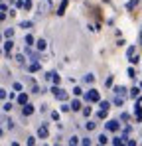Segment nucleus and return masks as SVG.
Returning a JSON list of instances; mask_svg holds the SVG:
<instances>
[{
    "mask_svg": "<svg viewBox=\"0 0 142 146\" xmlns=\"http://www.w3.org/2000/svg\"><path fill=\"white\" fill-rule=\"evenodd\" d=\"M51 93H53V97L57 99V101H61V103H63V101H67V93H65L63 89H59L57 85H55V87L51 89Z\"/></svg>",
    "mask_w": 142,
    "mask_h": 146,
    "instance_id": "obj_1",
    "label": "nucleus"
},
{
    "mask_svg": "<svg viewBox=\"0 0 142 146\" xmlns=\"http://www.w3.org/2000/svg\"><path fill=\"white\" fill-rule=\"evenodd\" d=\"M85 99H87L89 103H99V101H101V95H99V91H97V89H91V91L85 95Z\"/></svg>",
    "mask_w": 142,
    "mask_h": 146,
    "instance_id": "obj_2",
    "label": "nucleus"
},
{
    "mask_svg": "<svg viewBox=\"0 0 142 146\" xmlns=\"http://www.w3.org/2000/svg\"><path fill=\"white\" fill-rule=\"evenodd\" d=\"M118 126H120V124H118V121H109L107 124H105V128H107V130H111V132H117Z\"/></svg>",
    "mask_w": 142,
    "mask_h": 146,
    "instance_id": "obj_3",
    "label": "nucleus"
},
{
    "mask_svg": "<svg viewBox=\"0 0 142 146\" xmlns=\"http://www.w3.org/2000/svg\"><path fill=\"white\" fill-rule=\"evenodd\" d=\"M32 113H34V105H30V103L22 105V115H24V117H30Z\"/></svg>",
    "mask_w": 142,
    "mask_h": 146,
    "instance_id": "obj_4",
    "label": "nucleus"
},
{
    "mask_svg": "<svg viewBox=\"0 0 142 146\" xmlns=\"http://www.w3.org/2000/svg\"><path fill=\"white\" fill-rule=\"evenodd\" d=\"M47 136H49V132H47V126H46V124H42V126L38 128V138H42V140H44V138H47Z\"/></svg>",
    "mask_w": 142,
    "mask_h": 146,
    "instance_id": "obj_5",
    "label": "nucleus"
},
{
    "mask_svg": "<svg viewBox=\"0 0 142 146\" xmlns=\"http://www.w3.org/2000/svg\"><path fill=\"white\" fill-rule=\"evenodd\" d=\"M12 48H14V42H12V38H8V40L4 42V51L8 53V57H10V51H12Z\"/></svg>",
    "mask_w": 142,
    "mask_h": 146,
    "instance_id": "obj_6",
    "label": "nucleus"
},
{
    "mask_svg": "<svg viewBox=\"0 0 142 146\" xmlns=\"http://www.w3.org/2000/svg\"><path fill=\"white\" fill-rule=\"evenodd\" d=\"M46 77H47V79H51V81H53V83H55V85H59V81H61V77H59V75H57V73H55V71L47 73Z\"/></svg>",
    "mask_w": 142,
    "mask_h": 146,
    "instance_id": "obj_7",
    "label": "nucleus"
},
{
    "mask_svg": "<svg viewBox=\"0 0 142 146\" xmlns=\"http://www.w3.org/2000/svg\"><path fill=\"white\" fill-rule=\"evenodd\" d=\"M65 10H67V0H61L59 8H57V16H63V14H65Z\"/></svg>",
    "mask_w": 142,
    "mask_h": 146,
    "instance_id": "obj_8",
    "label": "nucleus"
},
{
    "mask_svg": "<svg viewBox=\"0 0 142 146\" xmlns=\"http://www.w3.org/2000/svg\"><path fill=\"white\" fill-rule=\"evenodd\" d=\"M71 111H81V101L79 99H73L71 101Z\"/></svg>",
    "mask_w": 142,
    "mask_h": 146,
    "instance_id": "obj_9",
    "label": "nucleus"
},
{
    "mask_svg": "<svg viewBox=\"0 0 142 146\" xmlns=\"http://www.w3.org/2000/svg\"><path fill=\"white\" fill-rule=\"evenodd\" d=\"M36 48L40 49V51H44V49L47 48V42L44 40V38H42V40H38V42H36Z\"/></svg>",
    "mask_w": 142,
    "mask_h": 146,
    "instance_id": "obj_10",
    "label": "nucleus"
},
{
    "mask_svg": "<svg viewBox=\"0 0 142 146\" xmlns=\"http://www.w3.org/2000/svg\"><path fill=\"white\" fill-rule=\"evenodd\" d=\"M40 69H42V65H40L38 61H34V63L28 67V71H30V73H36V71H40Z\"/></svg>",
    "mask_w": 142,
    "mask_h": 146,
    "instance_id": "obj_11",
    "label": "nucleus"
},
{
    "mask_svg": "<svg viewBox=\"0 0 142 146\" xmlns=\"http://www.w3.org/2000/svg\"><path fill=\"white\" fill-rule=\"evenodd\" d=\"M16 101H18V105H26V103H28V95H26V93H20V95L16 97Z\"/></svg>",
    "mask_w": 142,
    "mask_h": 146,
    "instance_id": "obj_12",
    "label": "nucleus"
},
{
    "mask_svg": "<svg viewBox=\"0 0 142 146\" xmlns=\"http://www.w3.org/2000/svg\"><path fill=\"white\" fill-rule=\"evenodd\" d=\"M113 91H115L117 95H120V97H124V95H126V87H122V85H120V87H115Z\"/></svg>",
    "mask_w": 142,
    "mask_h": 146,
    "instance_id": "obj_13",
    "label": "nucleus"
},
{
    "mask_svg": "<svg viewBox=\"0 0 142 146\" xmlns=\"http://www.w3.org/2000/svg\"><path fill=\"white\" fill-rule=\"evenodd\" d=\"M140 89H142V87H132V89H130V97L136 99L138 95H140Z\"/></svg>",
    "mask_w": 142,
    "mask_h": 146,
    "instance_id": "obj_14",
    "label": "nucleus"
},
{
    "mask_svg": "<svg viewBox=\"0 0 142 146\" xmlns=\"http://www.w3.org/2000/svg\"><path fill=\"white\" fill-rule=\"evenodd\" d=\"M24 42H26L28 46H34V44H36V40H34V36H30V34H28V36L24 38Z\"/></svg>",
    "mask_w": 142,
    "mask_h": 146,
    "instance_id": "obj_15",
    "label": "nucleus"
},
{
    "mask_svg": "<svg viewBox=\"0 0 142 146\" xmlns=\"http://www.w3.org/2000/svg\"><path fill=\"white\" fill-rule=\"evenodd\" d=\"M107 113H109L107 109H101V111H99V115H97V119H99V121H103V119H107Z\"/></svg>",
    "mask_w": 142,
    "mask_h": 146,
    "instance_id": "obj_16",
    "label": "nucleus"
},
{
    "mask_svg": "<svg viewBox=\"0 0 142 146\" xmlns=\"http://www.w3.org/2000/svg\"><path fill=\"white\" fill-rule=\"evenodd\" d=\"M2 111H6V113H8V111H12V101H6V103L2 105Z\"/></svg>",
    "mask_w": 142,
    "mask_h": 146,
    "instance_id": "obj_17",
    "label": "nucleus"
},
{
    "mask_svg": "<svg viewBox=\"0 0 142 146\" xmlns=\"http://www.w3.org/2000/svg\"><path fill=\"white\" fill-rule=\"evenodd\" d=\"M99 107H101V109H107V111H109V109H111V103H109V101H99Z\"/></svg>",
    "mask_w": 142,
    "mask_h": 146,
    "instance_id": "obj_18",
    "label": "nucleus"
},
{
    "mask_svg": "<svg viewBox=\"0 0 142 146\" xmlns=\"http://www.w3.org/2000/svg\"><path fill=\"white\" fill-rule=\"evenodd\" d=\"M85 128H87V130H89V132H91V130H95V128H97V122H87V124H85Z\"/></svg>",
    "mask_w": 142,
    "mask_h": 146,
    "instance_id": "obj_19",
    "label": "nucleus"
},
{
    "mask_svg": "<svg viewBox=\"0 0 142 146\" xmlns=\"http://www.w3.org/2000/svg\"><path fill=\"white\" fill-rule=\"evenodd\" d=\"M4 36H6V38H12V36H14V28H6V30H4Z\"/></svg>",
    "mask_w": 142,
    "mask_h": 146,
    "instance_id": "obj_20",
    "label": "nucleus"
},
{
    "mask_svg": "<svg viewBox=\"0 0 142 146\" xmlns=\"http://www.w3.org/2000/svg\"><path fill=\"white\" fill-rule=\"evenodd\" d=\"M107 142H109V136L107 134H101L99 136V144H107Z\"/></svg>",
    "mask_w": 142,
    "mask_h": 146,
    "instance_id": "obj_21",
    "label": "nucleus"
},
{
    "mask_svg": "<svg viewBox=\"0 0 142 146\" xmlns=\"http://www.w3.org/2000/svg\"><path fill=\"white\" fill-rule=\"evenodd\" d=\"M122 103H124V99L120 97V95H117V97H115V105H117V107H122Z\"/></svg>",
    "mask_w": 142,
    "mask_h": 146,
    "instance_id": "obj_22",
    "label": "nucleus"
},
{
    "mask_svg": "<svg viewBox=\"0 0 142 146\" xmlns=\"http://www.w3.org/2000/svg\"><path fill=\"white\" fill-rule=\"evenodd\" d=\"M95 81V75L93 73H87V75H85V83H93Z\"/></svg>",
    "mask_w": 142,
    "mask_h": 146,
    "instance_id": "obj_23",
    "label": "nucleus"
},
{
    "mask_svg": "<svg viewBox=\"0 0 142 146\" xmlns=\"http://www.w3.org/2000/svg\"><path fill=\"white\" fill-rule=\"evenodd\" d=\"M46 10H49V2H44V4H40V14H42V12H46Z\"/></svg>",
    "mask_w": 142,
    "mask_h": 146,
    "instance_id": "obj_24",
    "label": "nucleus"
},
{
    "mask_svg": "<svg viewBox=\"0 0 142 146\" xmlns=\"http://www.w3.org/2000/svg\"><path fill=\"white\" fill-rule=\"evenodd\" d=\"M136 4H138V0H130V2L126 4V10H132V8H134Z\"/></svg>",
    "mask_w": 142,
    "mask_h": 146,
    "instance_id": "obj_25",
    "label": "nucleus"
},
{
    "mask_svg": "<svg viewBox=\"0 0 142 146\" xmlns=\"http://www.w3.org/2000/svg\"><path fill=\"white\" fill-rule=\"evenodd\" d=\"M61 111H63V113H69V111H71V105H67V103L63 101V105H61Z\"/></svg>",
    "mask_w": 142,
    "mask_h": 146,
    "instance_id": "obj_26",
    "label": "nucleus"
},
{
    "mask_svg": "<svg viewBox=\"0 0 142 146\" xmlns=\"http://www.w3.org/2000/svg\"><path fill=\"white\" fill-rule=\"evenodd\" d=\"M67 142H69V144H79L81 140H79V136H71V138L67 140Z\"/></svg>",
    "mask_w": 142,
    "mask_h": 146,
    "instance_id": "obj_27",
    "label": "nucleus"
},
{
    "mask_svg": "<svg viewBox=\"0 0 142 146\" xmlns=\"http://www.w3.org/2000/svg\"><path fill=\"white\" fill-rule=\"evenodd\" d=\"M134 51H136V48H134V46H132V48H128V49H126V55H128V59H130V57L134 55Z\"/></svg>",
    "mask_w": 142,
    "mask_h": 146,
    "instance_id": "obj_28",
    "label": "nucleus"
},
{
    "mask_svg": "<svg viewBox=\"0 0 142 146\" xmlns=\"http://www.w3.org/2000/svg\"><path fill=\"white\" fill-rule=\"evenodd\" d=\"M113 81H115V79H113V75H109V77H107V81H105V85H107V87H113Z\"/></svg>",
    "mask_w": 142,
    "mask_h": 146,
    "instance_id": "obj_29",
    "label": "nucleus"
},
{
    "mask_svg": "<svg viewBox=\"0 0 142 146\" xmlns=\"http://www.w3.org/2000/svg\"><path fill=\"white\" fill-rule=\"evenodd\" d=\"M6 97H8V91L6 89H0V101H4Z\"/></svg>",
    "mask_w": 142,
    "mask_h": 146,
    "instance_id": "obj_30",
    "label": "nucleus"
},
{
    "mask_svg": "<svg viewBox=\"0 0 142 146\" xmlns=\"http://www.w3.org/2000/svg\"><path fill=\"white\" fill-rule=\"evenodd\" d=\"M81 113H83L85 117H89V115H91V107H85V109H81Z\"/></svg>",
    "mask_w": 142,
    "mask_h": 146,
    "instance_id": "obj_31",
    "label": "nucleus"
},
{
    "mask_svg": "<svg viewBox=\"0 0 142 146\" xmlns=\"http://www.w3.org/2000/svg\"><path fill=\"white\" fill-rule=\"evenodd\" d=\"M20 28H24V30H26V28H32V22H30V20H28V22H20Z\"/></svg>",
    "mask_w": 142,
    "mask_h": 146,
    "instance_id": "obj_32",
    "label": "nucleus"
},
{
    "mask_svg": "<svg viewBox=\"0 0 142 146\" xmlns=\"http://www.w3.org/2000/svg\"><path fill=\"white\" fill-rule=\"evenodd\" d=\"M124 144H128V146H136V140H130V138L126 136V140H124Z\"/></svg>",
    "mask_w": 142,
    "mask_h": 146,
    "instance_id": "obj_33",
    "label": "nucleus"
},
{
    "mask_svg": "<svg viewBox=\"0 0 142 146\" xmlns=\"http://www.w3.org/2000/svg\"><path fill=\"white\" fill-rule=\"evenodd\" d=\"M128 77H136V71H134V67H128Z\"/></svg>",
    "mask_w": 142,
    "mask_h": 146,
    "instance_id": "obj_34",
    "label": "nucleus"
},
{
    "mask_svg": "<svg viewBox=\"0 0 142 146\" xmlns=\"http://www.w3.org/2000/svg\"><path fill=\"white\" fill-rule=\"evenodd\" d=\"M81 144H83V146H91V138H83Z\"/></svg>",
    "mask_w": 142,
    "mask_h": 146,
    "instance_id": "obj_35",
    "label": "nucleus"
},
{
    "mask_svg": "<svg viewBox=\"0 0 142 146\" xmlns=\"http://www.w3.org/2000/svg\"><path fill=\"white\" fill-rule=\"evenodd\" d=\"M16 61H18L20 65H24V55H22V53H20V55H16Z\"/></svg>",
    "mask_w": 142,
    "mask_h": 146,
    "instance_id": "obj_36",
    "label": "nucleus"
},
{
    "mask_svg": "<svg viewBox=\"0 0 142 146\" xmlns=\"http://www.w3.org/2000/svg\"><path fill=\"white\" fill-rule=\"evenodd\" d=\"M12 89H14V91H22V85H20V83H14Z\"/></svg>",
    "mask_w": 142,
    "mask_h": 146,
    "instance_id": "obj_37",
    "label": "nucleus"
},
{
    "mask_svg": "<svg viewBox=\"0 0 142 146\" xmlns=\"http://www.w3.org/2000/svg\"><path fill=\"white\" fill-rule=\"evenodd\" d=\"M51 119H53V121H59V113L53 111V113H51Z\"/></svg>",
    "mask_w": 142,
    "mask_h": 146,
    "instance_id": "obj_38",
    "label": "nucleus"
},
{
    "mask_svg": "<svg viewBox=\"0 0 142 146\" xmlns=\"http://www.w3.org/2000/svg\"><path fill=\"white\" fill-rule=\"evenodd\" d=\"M120 119H122V121L126 122V121H128V119H130V115H128V113H122V115H120Z\"/></svg>",
    "mask_w": 142,
    "mask_h": 146,
    "instance_id": "obj_39",
    "label": "nucleus"
},
{
    "mask_svg": "<svg viewBox=\"0 0 142 146\" xmlns=\"http://www.w3.org/2000/svg\"><path fill=\"white\" fill-rule=\"evenodd\" d=\"M138 59H140L138 55H132V57H130V63H138Z\"/></svg>",
    "mask_w": 142,
    "mask_h": 146,
    "instance_id": "obj_40",
    "label": "nucleus"
},
{
    "mask_svg": "<svg viewBox=\"0 0 142 146\" xmlns=\"http://www.w3.org/2000/svg\"><path fill=\"white\" fill-rule=\"evenodd\" d=\"M28 144L34 146V144H36V138H34V136H30V138H28Z\"/></svg>",
    "mask_w": 142,
    "mask_h": 146,
    "instance_id": "obj_41",
    "label": "nucleus"
},
{
    "mask_svg": "<svg viewBox=\"0 0 142 146\" xmlns=\"http://www.w3.org/2000/svg\"><path fill=\"white\" fill-rule=\"evenodd\" d=\"M73 93H75V95H81L83 91H81V87H75V89H73Z\"/></svg>",
    "mask_w": 142,
    "mask_h": 146,
    "instance_id": "obj_42",
    "label": "nucleus"
},
{
    "mask_svg": "<svg viewBox=\"0 0 142 146\" xmlns=\"http://www.w3.org/2000/svg\"><path fill=\"white\" fill-rule=\"evenodd\" d=\"M6 10H8V6L6 4H0V12H6Z\"/></svg>",
    "mask_w": 142,
    "mask_h": 146,
    "instance_id": "obj_43",
    "label": "nucleus"
},
{
    "mask_svg": "<svg viewBox=\"0 0 142 146\" xmlns=\"http://www.w3.org/2000/svg\"><path fill=\"white\" fill-rule=\"evenodd\" d=\"M4 18H6V14H4V12H0V22H2Z\"/></svg>",
    "mask_w": 142,
    "mask_h": 146,
    "instance_id": "obj_44",
    "label": "nucleus"
},
{
    "mask_svg": "<svg viewBox=\"0 0 142 146\" xmlns=\"http://www.w3.org/2000/svg\"><path fill=\"white\" fill-rule=\"evenodd\" d=\"M138 42H140V46H142V30H140V36H138Z\"/></svg>",
    "mask_w": 142,
    "mask_h": 146,
    "instance_id": "obj_45",
    "label": "nucleus"
},
{
    "mask_svg": "<svg viewBox=\"0 0 142 146\" xmlns=\"http://www.w3.org/2000/svg\"><path fill=\"white\" fill-rule=\"evenodd\" d=\"M2 134H4V130H2V128H0V136H2Z\"/></svg>",
    "mask_w": 142,
    "mask_h": 146,
    "instance_id": "obj_46",
    "label": "nucleus"
},
{
    "mask_svg": "<svg viewBox=\"0 0 142 146\" xmlns=\"http://www.w3.org/2000/svg\"><path fill=\"white\" fill-rule=\"evenodd\" d=\"M0 42H2V34H0Z\"/></svg>",
    "mask_w": 142,
    "mask_h": 146,
    "instance_id": "obj_47",
    "label": "nucleus"
},
{
    "mask_svg": "<svg viewBox=\"0 0 142 146\" xmlns=\"http://www.w3.org/2000/svg\"><path fill=\"white\" fill-rule=\"evenodd\" d=\"M140 87H142V83H140Z\"/></svg>",
    "mask_w": 142,
    "mask_h": 146,
    "instance_id": "obj_48",
    "label": "nucleus"
}]
</instances>
